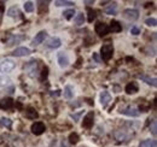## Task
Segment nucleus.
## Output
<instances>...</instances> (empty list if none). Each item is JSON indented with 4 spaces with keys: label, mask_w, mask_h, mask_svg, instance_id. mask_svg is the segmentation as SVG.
Segmentation results:
<instances>
[{
    "label": "nucleus",
    "mask_w": 157,
    "mask_h": 147,
    "mask_svg": "<svg viewBox=\"0 0 157 147\" xmlns=\"http://www.w3.org/2000/svg\"><path fill=\"white\" fill-rule=\"evenodd\" d=\"M120 112L126 115V116H129V117H138L140 115V111L138 110L137 107H126V109L121 110Z\"/></svg>",
    "instance_id": "nucleus-11"
},
{
    "label": "nucleus",
    "mask_w": 157,
    "mask_h": 147,
    "mask_svg": "<svg viewBox=\"0 0 157 147\" xmlns=\"http://www.w3.org/2000/svg\"><path fill=\"white\" fill-rule=\"evenodd\" d=\"M46 36H47V33H46L45 30H41L40 33L36 34V36L33 39V45H34V46H38L40 43H42V42L45 41Z\"/></svg>",
    "instance_id": "nucleus-12"
},
{
    "label": "nucleus",
    "mask_w": 157,
    "mask_h": 147,
    "mask_svg": "<svg viewBox=\"0 0 157 147\" xmlns=\"http://www.w3.org/2000/svg\"><path fill=\"white\" fill-rule=\"evenodd\" d=\"M124 91H126L127 94H136V93L139 91V86H138L137 82H129V83L126 86Z\"/></svg>",
    "instance_id": "nucleus-15"
},
{
    "label": "nucleus",
    "mask_w": 157,
    "mask_h": 147,
    "mask_svg": "<svg viewBox=\"0 0 157 147\" xmlns=\"http://www.w3.org/2000/svg\"><path fill=\"white\" fill-rule=\"evenodd\" d=\"M16 68V63L11 59H4L0 62V73L9 74Z\"/></svg>",
    "instance_id": "nucleus-2"
},
{
    "label": "nucleus",
    "mask_w": 157,
    "mask_h": 147,
    "mask_svg": "<svg viewBox=\"0 0 157 147\" xmlns=\"http://www.w3.org/2000/svg\"><path fill=\"white\" fill-rule=\"evenodd\" d=\"M30 53H32V51L28 47H18L11 55L13 57H25V55H29Z\"/></svg>",
    "instance_id": "nucleus-9"
},
{
    "label": "nucleus",
    "mask_w": 157,
    "mask_h": 147,
    "mask_svg": "<svg viewBox=\"0 0 157 147\" xmlns=\"http://www.w3.org/2000/svg\"><path fill=\"white\" fill-rule=\"evenodd\" d=\"M140 78H141L144 82H146L147 85L152 86V87H156V86H157V80L155 78V77H149V76H140Z\"/></svg>",
    "instance_id": "nucleus-20"
},
{
    "label": "nucleus",
    "mask_w": 157,
    "mask_h": 147,
    "mask_svg": "<svg viewBox=\"0 0 157 147\" xmlns=\"http://www.w3.org/2000/svg\"><path fill=\"white\" fill-rule=\"evenodd\" d=\"M109 30L113 32V33H120V32H122V25L120 24V22H117V21H111Z\"/></svg>",
    "instance_id": "nucleus-18"
},
{
    "label": "nucleus",
    "mask_w": 157,
    "mask_h": 147,
    "mask_svg": "<svg viewBox=\"0 0 157 147\" xmlns=\"http://www.w3.org/2000/svg\"><path fill=\"white\" fill-rule=\"evenodd\" d=\"M110 101H111V95H110V93L106 92V91L101 92V94H100V103H101L103 107H106Z\"/></svg>",
    "instance_id": "nucleus-14"
},
{
    "label": "nucleus",
    "mask_w": 157,
    "mask_h": 147,
    "mask_svg": "<svg viewBox=\"0 0 157 147\" xmlns=\"http://www.w3.org/2000/svg\"><path fill=\"white\" fill-rule=\"evenodd\" d=\"M24 70L27 71V74H28L30 77H35V76H38V74H39L38 63H36L35 60H30V62H28V64L24 66Z\"/></svg>",
    "instance_id": "nucleus-3"
},
{
    "label": "nucleus",
    "mask_w": 157,
    "mask_h": 147,
    "mask_svg": "<svg viewBox=\"0 0 157 147\" xmlns=\"http://www.w3.org/2000/svg\"><path fill=\"white\" fill-rule=\"evenodd\" d=\"M75 23H76V25H82L85 23V16H83V13H78V16L75 17Z\"/></svg>",
    "instance_id": "nucleus-28"
},
{
    "label": "nucleus",
    "mask_w": 157,
    "mask_h": 147,
    "mask_svg": "<svg viewBox=\"0 0 157 147\" xmlns=\"http://www.w3.org/2000/svg\"><path fill=\"white\" fill-rule=\"evenodd\" d=\"M25 117L28 119H35V118L39 117V113H38V111L35 110L34 107H28L25 110Z\"/></svg>",
    "instance_id": "nucleus-17"
},
{
    "label": "nucleus",
    "mask_w": 157,
    "mask_h": 147,
    "mask_svg": "<svg viewBox=\"0 0 157 147\" xmlns=\"http://www.w3.org/2000/svg\"><path fill=\"white\" fill-rule=\"evenodd\" d=\"M55 4H56V6H69V5H74L73 1H56Z\"/></svg>",
    "instance_id": "nucleus-32"
},
{
    "label": "nucleus",
    "mask_w": 157,
    "mask_h": 147,
    "mask_svg": "<svg viewBox=\"0 0 157 147\" xmlns=\"http://www.w3.org/2000/svg\"><path fill=\"white\" fill-rule=\"evenodd\" d=\"M25 40V36L24 35H20V34H16V35H11L9 41H7V46H13L15 43H20L21 41Z\"/></svg>",
    "instance_id": "nucleus-13"
},
{
    "label": "nucleus",
    "mask_w": 157,
    "mask_h": 147,
    "mask_svg": "<svg viewBox=\"0 0 157 147\" xmlns=\"http://www.w3.org/2000/svg\"><path fill=\"white\" fill-rule=\"evenodd\" d=\"M109 25L108 24H105V23H101V22H99L96 24V33L98 34L99 36H105L106 34H109Z\"/></svg>",
    "instance_id": "nucleus-6"
},
{
    "label": "nucleus",
    "mask_w": 157,
    "mask_h": 147,
    "mask_svg": "<svg viewBox=\"0 0 157 147\" xmlns=\"http://www.w3.org/2000/svg\"><path fill=\"white\" fill-rule=\"evenodd\" d=\"M116 11H117V5L116 2H113L110 4L108 7H105V12L108 15H116Z\"/></svg>",
    "instance_id": "nucleus-21"
},
{
    "label": "nucleus",
    "mask_w": 157,
    "mask_h": 147,
    "mask_svg": "<svg viewBox=\"0 0 157 147\" xmlns=\"http://www.w3.org/2000/svg\"><path fill=\"white\" fill-rule=\"evenodd\" d=\"M64 96L67 99H71L74 96V89H73L71 86H69V85L65 86V88H64Z\"/></svg>",
    "instance_id": "nucleus-23"
},
{
    "label": "nucleus",
    "mask_w": 157,
    "mask_h": 147,
    "mask_svg": "<svg viewBox=\"0 0 157 147\" xmlns=\"http://www.w3.org/2000/svg\"><path fill=\"white\" fill-rule=\"evenodd\" d=\"M58 63H59V66L60 68H67L69 65V57L67 53L64 52H59L58 53Z\"/></svg>",
    "instance_id": "nucleus-10"
},
{
    "label": "nucleus",
    "mask_w": 157,
    "mask_h": 147,
    "mask_svg": "<svg viewBox=\"0 0 157 147\" xmlns=\"http://www.w3.org/2000/svg\"><path fill=\"white\" fill-rule=\"evenodd\" d=\"M60 45H62V41H60V39H58V37H51L48 40V42H47V46L50 48H58Z\"/></svg>",
    "instance_id": "nucleus-19"
},
{
    "label": "nucleus",
    "mask_w": 157,
    "mask_h": 147,
    "mask_svg": "<svg viewBox=\"0 0 157 147\" xmlns=\"http://www.w3.org/2000/svg\"><path fill=\"white\" fill-rule=\"evenodd\" d=\"M93 119H94V113L93 111L88 112L85 117H83V121H82V127L87 129H91L93 127Z\"/></svg>",
    "instance_id": "nucleus-4"
},
{
    "label": "nucleus",
    "mask_w": 157,
    "mask_h": 147,
    "mask_svg": "<svg viewBox=\"0 0 157 147\" xmlns=\"http://www.w3.org/2000/svg\"><path fill=\"white\" fill-rule=\"evenodd\" d=\"M78 140H80V138H78V135L76 134V133H71V134L69 135V142H70L71 145L78 144Z\"/></svg>",
    "instance_id": "nucleus-25"
},
{
    "label": "nucleus",
    "mask_w": 157,
    "mask_h": 147,
    "mask_svg": "<svg viewBox=\"0 0 157 147\" xmlns=\"http://www.w3.org/2000/svg\"><path fill=\"white\" fill-rule=\"evenodd\" d=\"M140 33V30H139V28L138 27H132V29H131V34H133V35H138Z\"/></svg>",
    "instance_id": "nucleus-33"
},
{
    "label": "nucleus",
    "mask_w": 157,
    "mask_h": 147,
    "mask_svg": "<svg viewBox=\"0 0 157 147\" xmlns=\"http://www.w3.org/2000/svg\"><path fill=\"white\" fill-rule=\"evenodd\" d=\"M74 15H75V10L74 9H70V10H67V11L63 12V16H64V18L67 19V21H70L74 17Z\"/></svg>",
    "instance_id": "nucleus-24"
},
{
    "label": "nucleus",
    "mask_w": 157,
    "mask_h": 147,
    "mask_svg": "<svg viewBox=\"0 0 157 147\" xmlns=\"http://www.w3.org/2000/svg\"><path fill=\"white\" fill-rule=\"evenodd\" d=\"M114 55V46L111 43H106V45H103L101 48H100V55H101V59L103 60H110L111 57Z\"/></svg>",
    "instance_id": "nucleus-1"
},
{
    "label": "nucleus",
    "mask_w": 157,
    "mask_h": 147,
    "mask_svg": "<svg viewBox=\"0 0 157 147\" xmlns=\"http://www.w3.org/2000/svg\"><path fill=\"white\" fill-rule=\"evenodd\" d=\"M150 130L152 131L154 136H156L157 135V123H156V121H155V119L152 121V123H151V126H150Z\"/></svg>",
    "instance_id": "nucleus-31"
},
{
    "label": "nucleus",
    "mask_w": 157,
    "mask_h": 147,
    "mask_svg": "<svg viewBox=\"0 0 157 147\" xmlns=\"http://www.w3.org/2000/svg\"><path fill=\"white\" fill-rule=\"evenodd\" d=\"M139 147H157L156 140H144L139 144Z\"/></svg>",
    "instance_id": "nucleus-22"
},
{
    "label": "nucleus",
    "mask_w": 157,
    "mask_h": 147,
    "mask_svg": "<svg viewBox=\"0 0 157 147\" xmlns=\"http://www.w3.org/2000/svg\"><path fill=\"white\" fill-rule=\"evenodd\" d=\"M2 13H4V5L0 4V22H1V18H2Z\"/></svg>",
    "instance_id": "nucleus-35"
},
{
    "label": "nucleus",
    "mask_w": 157,
    "mask_h": 147,
    "mask_svg": "<svg viewBox=\"0 0 157 147\" xmlns=\"http://www.w3.org/2000/svg\"><path fill=\"white\" fill-rule=\"evenodd\" d=\"M145 24L149 25V27H156L157 21H156V18H147L145 21Z\"/></svg>",
    "instance_id": "nucleus-30"
},
{
    "label": "nucleus",
    "mask_w": 157,
    "mask_h": 147,
    "mask_svg": "<svg viewBox=\"0 0 157 147\" xmlns=\"http://www.w3.org/2000/svg\"><path fill=\"white\" fill-rule=\"evenodd\" d=\"M13 105H15V101L12 98L7 96V98H2L0 100V109L1 110H10L13 107Z\"/></svg>",
    "instance_id": "nucleus-7"
},
{
    "label": "nucleus",
    "mask_w": 157,
    "mask_h": 147,
    "mask_svg": "<svg viewBox=\"0 0 157 147\" xmlns=\"http://www.w3.org/2000/svg\"><path fill=\"white\" fill-rule=\"evenodd\" d=\"M24 10H25V12H33V10H34V4H33L32 1H27V2L24 4Z\"/></svg>",
    "instance_id": "nucleus-29"
},
{
    "label": "nucleus",
    "mask_w": 157,
    "mask_h": 147,
    "mask_svg": "<svg viewBox=\"0 0 157 147\" xmlns=\"http://www.w3.org/2000/svg\"><path fill=\"white\" fill-rule=\"evenodd\" d=\"M0 126H4V127H7V128H11L12 122H11V119H9V118H1V119H0Z\"/></svg>",
    "instance_id": "nucleus-27"
},
{
    "label": "nucleus",
    "mask_w": 157,
    "mask_h": 147,
    "mask_svg": "<svg viewBox=\"0 0 157 147\" xmlns=\"http://www.w3.org/2000/svg\"><path fill=\"white\" fill-rule=\"evenodd\" d=\"M7 16L11 17V18H15V19H18V18H22V17H23L18 7H11V9L7 11Z\"/></svg>",
    "instance_id": "nucleus-16"
},
{
    "label": "nucleus",
    "mask_w": 157,
    "mask_h": 147,
    "mask_svg": "<svg viewBox=\"0 0 157 147\" xmlns=\"http://www.w3.org/2000/svg\"><path fill=\"white\" fill-rule=\"evenodd\" d=\"M123 16L128 21H137L139 18V12L134 9H127V10H124Z\"/></svg>",
    "instance_id": "nucleus-8"
},
{
    "label": "nucleus",
    "mask_w": 157,
    "mask_h": 147,
    "mask_svg": "<svg viewBox=\"0 0 157 147\" xmlns=\"http://www.w3.org/2000/svg\"><path fill=\"white\" fill-rule=\"evenodd\" d=\"M47 71H48V69L47 68H44V70H42V78H46L47 77Z\"/></svg>",
    "instance_id": "nucleus-34"
},
{
    "label": "nucleus",
    "mask_w": 157,
    "mask_h": 147,
    "mask_svg": "<svg viewBox=\"0 0 157 147\" xmlns=\"http://www.w3.org/2000/svg\"><path fill=\"white\" fill-rule=\"evenodd\" d=\"M93 58H94V59H96V60H97L98 63H99V62H100V59H99V57H98V55H93Z\"/></svg>",
    "instance_id": "nucleus-36"
},
{
    "label": "nucleus",
    "mask_w": 157,
    "mask_h": 147,
    "mask_svg": "<svg viewBox=\"0 0 157 147\" xmlns=\"http://www.w3.org/2000/svg\"><path fill=\"white\" fill-rule=\"evenodd\" d=\"M87 13H88V18H87V21H88L90 23H92V22L94 21V18H96V11L88 7V9H87Z\"/></svg>",
    "instance_id": "nucleus-26"
},
{
    "label": "nucleus",
    "mask_w": 157,
    "mask_h": 147,
    "mask_svg": "<svg viewBox=\"0 0 157 147\" xmlns=\"http://www.w3.org/2000/svg\"><path fill=\"white\" fill-rule=\"evenodd\" d=\"M30 130H32V133H33L34 135H41V134L45 133L46 127H45V124H44L42 122H35V123L32 124Z\"/></svg>",
    "instance_id": "nucleus-5"
}]
</instances>
